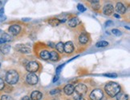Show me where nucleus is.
<instances>
[{"mask_svg": "<svg viewBox=\"0 0 130 100\" xmlns=\"http://www.w3.org/2000/svg\"><path fill=\"white\" fill-rule=\"evenodd\" d=\"M0 66H1V63H0Z\"/></svg>", "mask_w": 130, "mask_h": 100, "instance_id": "obj_40", "label": "nucleus"}, {"mask_svg": "<svg viewBox=\"0 0 130 100\" xmlns=\"http://www.w3.org/2000/svg\"><path fill=\"white\" fill-rule=\"evenodd\" d=\"M92 2V7L93 9H98L99 7H100V2H99V1H90Z\"/></svg>", "mask_w": 130, "mask_h": 100, "instance_id": "obj_24", "label": "nucleus"}, {"mask_svg": "<svg viewBox=\"0 0 130 100\" xmlns=\"http://www.w3.org/2000/svg\"><path fill=\"white\" fill-rule=\"evenodd\" d=\"M74 50V45L72 42H67L65 44H63V51L66 53H72Z\"/></svg>", "mask_w": 130, "mask_h": 100, "instance_id": "obj_9", "label": "nucleus"}, {"mask_svg": "<svg viewBox=\"0 0 130 100\" xmlns=\"http://www.w3.org/2000/svg\"><path fill=\"white\" fill-rule=\"evenodd\" d=\"M39 56L40 58H43V59H45V60H47L50 58V52L47 50H42L41 52L39 53Z\"/></svg>", "mask_w": 130, "mask_h": 100, "instance_id": "obj_16", "label": "nucleus"}, {"mask_svg": "<svg viewBox=\"0 0 130 100\" xmlns=\"http://www.w3.org/2000/svg\"><path fill=\"white\" fill-rule=\"evenodd\" d=\"M112 23H113V22H112V21H108V22H106V26H108V25H110Z\"/></svg>", "mask_w": 130, "mask_h": 100, "instance_id": "obj_37", "label": "nucleus"}, {"mask_svg": "<svg viewBox=\"0 0 130 100\" xmlns=\"http://www.w3.org/2000/svg\"><path fill=\"white\" fill-rule=\"evenodd\" d=\"M108 45V43L106 41H100V42L96 43V47H105Z\"/></svg>", "mask_w": 130, "mask_h": 100, "instance_id": "obj_21", "label": "nucleus"}, {"mask_svg": "<svg viewBox=\"0 0 130 100\" xmlns=\"http://www.w3.org/2000/svg\"><path fill=\"white\" fill-rule=\"evenodd\" d=\"M3 14H4V9L1 8V9H0V17H2Z\"/></svg>", "mask_w": 130, "mask_h": 100, "instance_id": "obj_33", "label": "nucleus"}, {"mask_svg": "<svg viewBox=\"0 0 130 100\" xmlns=\"http://www.w3.org/2000/svg\"><path fill=\"white\" fill-rule=\"evenodd\" d=\"M4 88V82L2 79H0V91Z\"/></svg>", "mask_w": 130, "mask_h": 100, "instance_id": "obj_31", "label": "nucleus"}, {"mask_svg": "<svg viewBox=\"0 0 130 100\" xmlns=\"http://www.w3.org/2000/svg\"><path fill=\"white\" fill-rule=\"evenodd\" d=\"M103 96H104L103 91L100 89L93 90L90 94V99L92 100H101Z\"/></svg>", "mask_w": 130, "mask_h": 100, "instance_id": "obj_3", "label": "nucleus"}, {"mask_svg": "<svg viewBox=\"0 0 130 100\" xmlns=\"http://www.w3.org/2000/svg\"><path fill=\"white\" fill-rule=\"evenodd\" d=\"M113 15H114V17H116V18H117V19H120V15H118V14H114Z\"/></svg>", "mask_w": 130, "mask_h": 100, "instance_id": "obj_38", "label": "nucleus"}, {"mask_svg": "<svg viewBox=\"0 0 130 100\" xmlns=\"http://www.w3.org/2000/svg\"><path fill=\"white\" fill-rule=\"evenodd\" d=\"M2 38L5 41V42L7 43V42H10V41H11V39H12V37H11L10 35L7 34V33H4V34L2 35Z\"/></svg>", "mask_w": 130, "mask_h": 100, "instance_id": "obj_22", "label": "nucleus"}, {"mask_svg": "<svg viewBox=\"0 0 130 100\" xmlns=\"http://www.w3.org/2000/svg\"><path fill=\"white\" fill-rule=\"evenodd\" d=\"M116 96L117 100H128L129 99L128 94H126L125 93H122V92H119Z\"/></svg>", "mask_w": 130, "mask_h": 100, "instance_id": "obj_18", "label": "nucleus"}, {"mask_svg": "<svg viewBox=\"0 0 130 100\" xmlns=\"http://www.w3.org/2000/svg\"><path fill=\"white\" fill-rule=\"evenodd\" d=\"M15 49L23 54H29L31 53V48H29L28 47H27L26 45H23V44H17L15 46Z\"/></svg>", "mask_w": 130, "mask_h": 100, "instance_id": "obj_7", "label": "nucleus"}, {"mask_svg": "<svg viewBox=\"0 0 130 100\" xmlns=\"http://www.w3.org/2000/svg\"><path fill=\"white\" fill-rule=\"evenodd\" d=\"M104 91L109 96L114 97L121 91V86L116 83L114 82H109L104 86Z\"/></svg>", "mask_w": 130, "mask_h": 100, "instance_id": "obj_1", "label": "nucleus"}, {"mask_svg": "<svg viewBox=\"0 0 130 100\" xmlns=\"http://www.w3.org/2000/svg\"><path fill=\"white\" fill-rule=\"evenodd\" d=\"M77 9H78L79 11H81V12H84V11H86V8L84 7V5L80 4V3L77 5Z\"/></svg>", "mask_w": 130, "mask_h": 100, "instance_id": "obj_25", "label": "nucleus"}, {"mask_svg": "<svg viewBox=\"0 0 130 100\" xmlns=\"http://www.w3.org/2000/svg\"><path fill=\"white\" fill-rule=\"evenodd\" d=\"M22 100H30V98L28 96H25L22 99Z\"/></svg>", "mask_w": 130, "mask_h": 100, "instance_id": "obj_36", "label": "nucleus"}, {"mask_svg": "<svg viewBox=\"0 0 130 100\" xmlns=\"http://www.w3.org/2000/svg\"><path fill=\"white\" fill-rule=\"evenodd\" d=\"M26 81L27 83L29 84V85H35L37 84L38 81H39V79H38V76L34 73H29L28 75L26 77Z\"/></svg>", "mask_w": 130, "mask_h": 100, "instance_id": "obj_5", "label": "nucleus"}, {"mask_svg": "<svg viewBox=\"0 0 130 100\" xmlns=\"http://www.w3.org/2000/svg\"><path fill=\"white\" fill-rule=\"evenodd\" d=\"M39 66L36 62H30L27 64L26 66V70L30 73H34L39 70Z\"/></svg>", "mask_w": 130, "mask_h": 100, "instance_id": "obj_6", "label": "nucleus"}, {"mask_svg": "<svg viewBox=\"0 0 130 100\" xmlns=\"http://www.w3.org/2000/svg\"><path fill=\"white\" fill-rule=\"evenodd\" d=\"M112 32H113V34L115 35L116 36H121V32L117 29H113V30H112Z\"/></svg>", "mask_w": 130, "mask_h": 100, "instance_id": "obj_27", "label": "nucleus"}, {"mask_svg": "<svg viewBox=\"0 0 130 100\" xmlns=\"http://www.w3.org/2000/svg\"><path fill=\"white\" fill-rule=\"evenodd\" d=\"M6 42H5V41L2 39V38H0V44H3V43H5Z\"/></svg>", "mask_w": 130, "mask_h": 100, "instance_id": "obj_35", "label": "nucleus"}, {"mask_svg": "<svg viewBox=\"0 0 130 100\" xmlns=\"http://www.w3.org/2000/svg\"><path fill=\"white\" fill-rule=\"evenodd\" d=\"M75 100H84V98H83L82 96H79V95H77V96H76V98H75Z\"/></svg>", "mask_w": 130, "mask_h": 100, "instance_id": "obj_32", "label": "nucleus"}, {"mask_svg": "<svg viewBox=\"0 0 130 100\" xmlns=\"http://www.w3.org/2000/svg\"><path fill=\"white\" fill-rule=\"evenodd\" d=\"M74 91H75V87H74V86L72 85V84H68V85H66L64 86V88H63V91H64V93L67 94V95L72 94Z\"/></svg>", "mask_w": 130, "mask_h": 100, "instance_id": "obj_11", "label": "nucleus"}, {"mask_svg": "<svg viewBox=\"0 0 130 100\" xmlns=\"http://www.w3.org/2000/svg\"><path fill=\"white\" fill-rule=\"evenodd\" d=\"M2 4V2H1V1H0V5H1Z\"/></svg>", "mask_w": 130, "mask_h": 100, "instance_id": "obj_39", "label": "nucleus"}, {"mask_svg": "<svg viewBox=\"0 0 130 100\" xmlns=\"http://www.w3.org/2000/svg\"><path fill=\"white\" fill-rule=\"evenodd\" d=\"M80 23V21L77 17L72 18L71 19L68 20V26L71 27H76V26L79 25Z\"/></svg>", "mask_w": 130, "mask_h": 100, "instance_id": "obj_12", "label": "nucleus"}, {"mask_svg": "<svg viewBox=\"0 0 130 100\" xmlns=\"http://www.w3.org/2000/svg\"><path fill=\"white\" fill-rule=\"evenodd\" d=\"M6 81L8 84H15L19 81V74L14 70L9 71L6 75Z\"/></svg>", "mask_w": 130, "mask_h": 100, "instance_id": "obj_2", "label": "nucleus"}, {"mask_svg": "<svg viewBox=\"0 0 130 100\" xmlns=\"http://www.w3.org/2000/svg\"><path fill=\"white\" fill-rule=\"evenodd\" d=\"M116 10L117 12L120 13V14H124V13L126 11L125 7H124L123 3H121V2H117L116 6Z\"/></svg>", "mask_w": 130, "mask_h": 100, "instance_id": "obj_14", "label": "nucleus"}, {"mask_svg": "<svg viewBox=\"0 0 130 100\" xmlns=\"http://www.w3.org/2000/svg\"><path fill=\"white\" fill-rule=\"evenodd\" d=\"M75 91L79 96H83V95H84L87 93V91H88V87H87V86L84 85V84L80 83L75 87Z\"/></svg>", "mask_w": 130, "mask_h": 100, "instance_id": "obj_4", "label": "nucleus"}, {"mask_svg": "<svg viewBox=\"0 0 130 100\" xmlns=\"http://www.w3.org/2000/svg\"><path fill=\"white\" fill-rule=\"evenodd\" d=\"M1 100H13V99H12L11 96L7 95V94H4V95L2 96Z\"/></svg>", "mask_w": 130, "mask_h": 100, "instance_id": "obj_28", "label": "nucleus"}, {"mask_svg": "<svg viewBox=\"0 0 130 100\" xmlns=\"http://www.w3.org/2000/svg\"><path fill=\"white\" fill-rule=\"evenodd\" d=\"M48 23L52 27H56L60 23V20H59L58 19H51L48 20Z\"/></svg>", "mask_w": 130, "mask_h": 100, "instance_id": "obj_20", "label": "nucleus"}, {"mask_svg": "<svg viewBox=\"0 0 130 100\" xmlns=\"http://www.w3.org/2000/svg\"><path fill=\"white\" fill-rule=\"evenodd\" d=\"M114 8L113 6L111 4H107L106 6H104V9H103V13L106 15H111L113 13Z\"/></svg>", "mask_w": 130, "mask_h": 100, "instance_id": "obj_10", "label": "nucleus"}, {"mask_svg": "<svg viewBox=\"0 0 130 100\" xmlns=\"http://www.w3.org/2000/svg\"><path fill=\"white\" fill-rule=\"evenodd\" d=\"M0 50H1V52L2 54H4V55H7V54H8L10 52V50H11V46L7 45V44L2 45V47H0Z\"/></svg>", "mask_w": 130, "mask_h": 100, "instance_id": "obj_17", "label": "nucleus"}, {"mask_svg": "<svg viewBox=\"0 0 130 100\" xmlns=\"http://www.w3.org/2000/svg\"><path fill=\"white\" fill-rule=\"evenodd\" d=\"M60 92V89H54L52 91H51L50 94H58Z\"/></svg>", "mask_w": 130, "mask_h": 100, "instance_id": "obj_30", "label": "nucleus"}, {"mask_svg": "<svg viewBox=\"0 0 130 100\" xmlns=\"http://www.w3.org/2000/svg\"><path fill=\"white\" fill-rule=\"evenodd\" d=\"M59 58H60V57H59L57 52H55V51L50 52V59L52 61H58Z\"/></svg>", "mask_w": 130, "mask_h": 100, "instance_id": "obj_19", "label": "nucleus"}, {"mask_svg": "<svg viewBox=\"0 0 130 100\" xmlns=\"http://www.w3.org/2000/svg\"><path fill=\"white\" fill-rule=\"evenodd\" d=\"M79 41L82 44H85V43L88 42V36L85 33H83V34L80 35V36H79Z\"/></svg>", "mask_w": 130, "mask_h": 100, "instance_id": "obj_15", "label": "nucleus"}, {"mask_svg": "<svg viewBox=\"0 0 130 100\" xmlns=\"http://www.w3.org/2000/svg\"><path fill=\"white\" fill-rule=\"evenodd\" d=\"M43 94L41 92L38 91H33L31 94V99L32 100H40L42 99Z\"/></svg>", "mask_w": 130, "mask_h": 100, "instance_id": "obj_13", "label": "nucleus"}, {"mask_svg": "<svg viewBox=\"0 0 130 100\" xmlns=\"http://www.w3.org/2000/svg\"><path fill=\"white\" fill-rule=\"evenodd\" d=\"M63 66H64V64H62V65L59 66L58 67L56 68V75H59V74L60 73V71H61V70L63 69Z\"/></svg>", "mask_w": 130, "mask_h": 100, "instance_id": "obj_29", "label": "nucleus"}, {"mask_svg": "<svg viewBox=\"0 0 130 100\" xmlns=\"http://www.w3.org/2000/svg\"><path fill=\"white\" fill-rule=\"evenodd\" d=\"M58 79H59V76L58 75H55L54 77V79H53V83H55V82L58 80Z\"/></svg>", "mask_w": 130, "mask_h": 100, "instance_id": "obj_34", "label": "nucleus"}, {"mask_svg": "<svg viewBox=\"0 0 130 100\" xmlns=\"http://www.w3.org/2000/svg\"><path fill=\"white\" fill-rule=\"evenodd\" d=\"M55 47H56L57 50L59 51V52L60 53H63V43H58L56 46H55Z\"/></svg>", "mask_w": 130, "mask_h": 100, "instance_id": "obj_23", "label": "nucleus"}, {"mask_svg": "<svg viewBox=\"0 0 130 100\" xmlns=\"http://www.w3.org/2000/svg\"><path fill=\"white\" fill-rule=\"evenodd\" d=\"M104 76L105 77H108V78H116L117 75L115 73H108V74H104Z\"/></svg>", "mask_w": 130, "mask_h": 100, "instance_id": "obj_26", "label": "nucleus"}, {"mask_svg": "<svg viewBox=\"0 0 130 100\" xmlns=\"http://www.w3.org/2000/svg\"><path fill=\"white\" fill-rule=\"evenodd\" d=\"M9 31L13 35H17L19 34L20 31H21V27L17 24L12 25L9 27Z\"/></svg>", "mask_w": 130, "mask_h": 100, "instance_id": "obj_8", "label": "nucleus"}]
</instances>
